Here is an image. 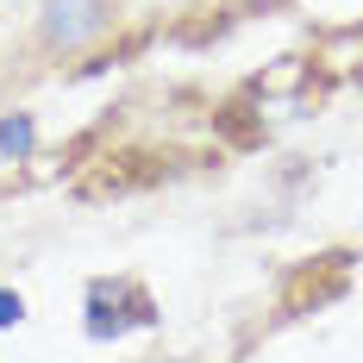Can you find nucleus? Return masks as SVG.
<instances>
[{
  "label": "nucleus",
  "instance_id": "1",
  "mask_svg": "<svg viewBox=\"0 0 363 363\" xmlns=\"http://www.w3.org/2000/svg\"><path fill=\"white\" fill-rule=\"evenodd\" d=\"M107 26V0H44V44L75 50Z\"/></svg>",
  "mask_w": 363,
  "mask_h": 363
},
{
  "label": "nucleus",
  "instance_id": "2",
  "mask_svg": "<svg viewBox=\"0 0 363 363\" xmlns=\"http://www.w3.org/2000/svg\"><path fill=\"white\" fill-rule=\"evenodd\" d=\"M38 145V132H32V113H13V119H0V150L13 157V163H26Z\"/></svg>",
  "mask_w": 363,
  "mask_h": 363
},
{
  "label": "nucleus",
  "instance_id": "3",
  "mask_svg": "<svg viewBox=\"0 0 363 363\" xmlns=\"http://www.w3.org/2000/svg\"><path fill=\"white\" fill-rule=\"evenodd\" d=\"M19 320H26V301H19V294H6V289H0V326H19Z\"/></svg>",
  "mask_w": 363,
  "mask_h": 363
}]
</instances>
